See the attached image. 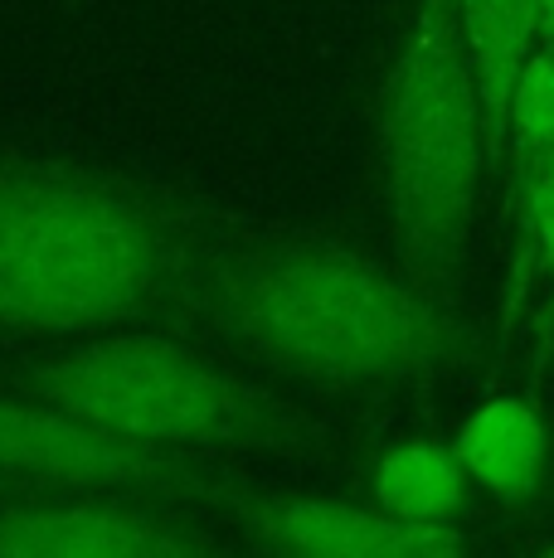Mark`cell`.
<instances>
[{
  "instance_id": "6",
  "label": "cell",
  "mask_w": 554,
  "mask_h": 558,
  "mask_svg": "<svg viewBox=\"0 0 554 558\" xmlns=\"http://www.w3.org/2000/svg\"><path fill=\"white\" fill-rule=\"evenodd\" d=\"M209 520L166 500L39 496L0 506V558H195L219 554Z\"/></svg>"
},
{
  "instance_id": "5",
  "label": "cell",
  "mask_w": 554,
  "mask_h": 558,
  "mask_svg": "<svg viewBox=\"0 0 554 558\" xmlns=\"http://www.w3.org/2000/svg\"><path fill=\"white\" fill-rule=\"evenodd\" d=\"M0 486L35 496H132L166 506H224L239 496L205 452L136 442L39 399H0Z\"/></svg>"
},
{
  "instance_id": "1",
  "label": "cell",
  "mask_w": 554,
  "mask_h": 558,
  "mask_svg": "<svg viewBox=\"0 0 554 558\" xmlns=\"http://www.w3.org/2000/svg\"><path fill=\"white\" fill-rule=\"evenodd\" d=\"M185 292L253 360L336 389L429 379L467 345L423 277L302 233H219L195 253Z\"/></svg>"
},
{
  "instance_id": "9",
  "label": "cell",
  "mask_w": 554,
  "mask_h": 558,
  "mask_svg": "<svg viewBox=\"0 0 554 558\" xmlns=\"http://www.w3.org/2000/svg\"><path fill=\"white\" fill-rule=\"evenodd\" d=\"M540 15H545V0H462V29L477 63L486 142L492 146H501V132H506L510 88H516L520 63L530 59V35H535Z\"/></svg>"
},
{
  "instance_id": "13",
  "label": "cell",
  "mask_w": 554,
  "mask_h": 558,
  "mask_svg": "<svg viewBox=\"0 0 554 558\" xmlns=\"http://www.w3.org/2000/svg\"><path fill=\"white\" fill-rule=\"evenodd\" d=\"M540 25H545V35L554 39V0H545V15H540Z\"/></svg>"
},
{
  "instance_id": "10",
  "label": "cell",
  "mask_w": 554,
  "mask_h": 558,
  "mask_svg": "<svg viewBox=\"0 0 554 558\" xmlns=\"http://www.w3.org/2000/svg\"><path fill=\"white\" fill-rule=\"evenodd\" d=\"M467 466L438 442H404L380 457L375 466V506L419 524H447L462 510Z\"/></svg>"
},
{
  "instance_id": "8",
  "label": "cell",
  "mask_w": 554,
  "mask_h": 558,
  "mask_svg": "<svg viewBox=\"0 0 554 558\" xmlns=\"http://www.w3.org/2000/svg\"><path fill=\"white\" fill-rule=\"evenodd\" d=\"M453 452L467 466V481H477L501 500H520L535 490L550 442L535 408L520 399H496L467 417Z\"/></svg>"
},
{
  "instance_id": "12",
  "label": "cell",
  "mask_w": 554,
  "mask_h": 558,
  "mask_svg": "<svg viewBox=\"0 0 554 558\" xmlns=\"http://www.w3.org/2000/svg\"><path fill=\"white\" fill-rule=\"evenodd\" d=\"M530 214H535L540 248H545V263L554 272V151H545L535 160V180H530Z\"/></svg>"
},
{
  "instance_id": "4",
  "label": "cell",
  "mask_w": 554,
  "mask_h": 558,
  "mask_svg": "<svg viewBox=\"0 0 554 558\" xmlns=\"http://www.w3.org/2000/svg\"><path fill=\"white\" fill-rule=\"evenodd\" d=\"M25 393L117 437L180 452H215V447L282 452L302 442V423L263 389L180 340L142 330L93 336L88 345L45 360L25 379Z\"/></svg>"
},
{
  "instance_id": "7",
  "label": "cell",
  "mask_w": 554,
  "mask_h": 558,
  "mask_svg": "<svg viewBox=\"0 0 554 558\" xmlns=\"http://www.w3.org/2000/svg\"><path fill=\"white\" fill-rule=\"evenodd\" d=\"M229 514L258 549L306 554V558H433L462 554L467 534L453 524L399 520L389 510H365L350 500L322 496H253L239 490Z\"/></svg>"
},
{
  "instance_id": "11",
  "label": "cell",
  "mask_w": 554,
  "mask_h": 558,
  "mask_svg": "<svg viewBox=\"0 0 554 558\" xmlns=\"http://www.w3.org/2000/svg\"><path fill=\"white\" fill-rule=\"evenodd\" d=\"M506 126L516 136V156L540 160L554 151V49L530 53L516 73V88H510V112Z\"/></svg>"
},
{
  "instance_id": "2",
  "label": "cell",
  "mask_w": 554,
  "mask_h": 558,
  "mask_svg": "<svg viewBox=\"0 0 554 558\" xmlns=\"http://www.w3.org/2000/svg\"><path fill=\"white\" fill-rule=\"evenodd\" d=\"M180 282V243L152 204L88 170L0 156V330L103 336Z\"/></svg>"
},
{
  "instance_id": "3",
  "label": "cell",
  "mask_w": 554,
  "mask_h": 558,
  "mask_svg": "<svg viewBox=\"0 0 554 558\" xmlns=\"http://www.w3.org/2000/svg\"><path fill=\"white\" fill-rule=\"evenodd\" d=\"M482 88L462 0H423L380 98V175L413 277H443L467 248L482 185Z\"/></svg>"
}]
</instances>
